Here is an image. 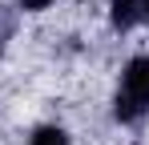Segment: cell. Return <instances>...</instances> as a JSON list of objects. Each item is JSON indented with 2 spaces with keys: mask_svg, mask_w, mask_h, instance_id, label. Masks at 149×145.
I'll return each instance as SVG.
<instances>
[{
  "mask_svg": "<svg viewBox=\"0 0 149 145\" xmlns=\"http://www.w3.org/2000/svg\"><path fill=\"white\" fill-rule=\"evenodd\" d=\"M125 93L149 109V56L129 61V69H125Z\"/></svg>",
  "mask_w": 149,
  "mask_h": 145,
  "instance_id": "6da1fadb",
  "label": "cell"
},
{
  "mask_svg": "<svg viewBox=\"0 0 149 145\" xmlns=\"http://www.w3.org/2000/svg\"><path fill=\"white\" fill-rule=\"evenodd\" d=\"M109 16L117 28H133L145 16V8H141V0H109Z\"/></svg>",
  "mask_w": 149,
  "mask_h": 145,
  "instance_id": "7a4b0ae2",
  "label": "cell"
},
{
  "mask_svg": "<svg viewBox=\"0 0 149 145\" xmlns=\"http://www.w3.org/2000/svg\"><path fill=\"white\" fill-rule=\"evenodd\" d=\"M113 113H117V121H141L145 105H141V101H133L129 93H117V101H113Z\"/></svg>",
  "mask_w": 149,
  "mask_h": 145,
  "instance_id": "3957f363",
  "label": "cell"
},
{
  "mask_svg": "<svg viewBox=\"0 0 149 145\" xmlns=\"http://www.w3.org/2000/svg\"><path fill=\"white\" fill-rule=\"evenodd\" d=\"M32 145H69V133L56 129V125H45V129L32 133Z\"/></svg>",
  "mask_w": 149,
  "mask_h": 145,
  "instance_id": "277c9868",
  "label": "cell"
},
{
  "mask_svg": "<svg viewBox=\"0 0 149 145\" xmlns=\"http://www.w3.org/2000/svg\"><path fill=\"white\" fill-rule=\"evenodd\" d=\"M8 32H12V12L0 8V36H8Z\"/></svg>",
  "mask_w": 149,
  "mask_h": 145,
  "instance_id": "5b68a950",
  "label": "cell"
},
{
  "mask_svg": "<svg viewBox=\"0 0 149 145\" xmlns=\"http://www.w3.org/2000/svg\"><path fill=\"white\" fill-rule=\"evenodd\" d=\"M52 0H20V8H28V12H40V8H49Z\"/></svg>",
  "mask_w": 149,
  "mask_h": 145,
  "instance_id": "8992f818",
  "label": "cell"
},
{
  "mask_svg": "<svg viewBox=\"0 0 149 145\" xmlns=\"http://www.w3.org/2000/svg\"><path fill=\"white\" fill-rule=\"evenodd\" d=\"M141 8H145V16H149V0H141Z\"/></svg>",
  "mask_w": 149,
  "mask_h": 145,
  "instance_id": "52a82bcc",
  "label": "cell"
}]
</instances>
